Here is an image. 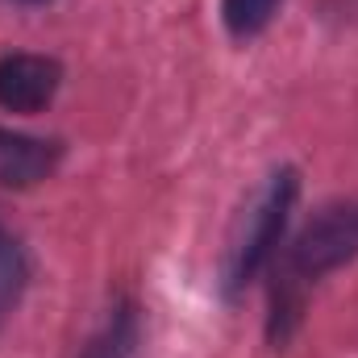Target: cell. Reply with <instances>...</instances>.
I'll use <instances>...</instances> for the list:
<instances>
[{
  "instance_id": "obj_1",
  "label": "cell",
  "mask_w": 358,
  "mask_h": 358,
  "mask_svg": "<svg viewBox=\"0 0 358 358\" xmlns=\"http://www.w3.org/2000/svg\"><path fill=\"white\" fill-rule=\"evenodd\" d=\"M358 259V200L342 204H325L321 213L308 217V225L296 234V242L287 246V255L275 267L271 283V321L267 338L275 346H283L304 313V296L317 279H325L329 271L346 267Z\"/></svg>"
},
{
  "instance_id": "obj_2",
  "label": "cell",
  "mask_w": 358,
  "mask_h": 358,
  "mask_svg": "<svg viewBox=\"0 0 358 358\" xmlns=\"http://www.w3.org/2000/svg\"><path fill=\"white\" fill-rule=\"evenodd\" d=\"M296 196H300L296 167H279L263 183V192L255 196V204L242 213V221L229 238V250H225V267H221V292L229 300H238L259 279V271L275 259V250L283 242V229L292 221Z\"/></svg>"
},
{
  "instance_id": "obj_3",
  "label": "cell",
  "mask_w": 358,
  "mask_h": 358,
  "mask_svg": "<svg viewBox=\"0 0 358 358\" xmlns=\"http://www.w3.org/2000/svg\"><path fill=\"white\" fill-rule=\"evenodd\" d=\"M63 88V63L50 55H29V50H8L0 55V108L34 117L42 113L55 92Z\"/></svg>"
},
{
  "instance_id": "obj_4",
  "label": "cell",
  "mask_w": 358,
  "mask_h": 358,
  "mask_svg": "<svg viewBox=\"0 0 358 358\" xmlns=\"http://www.w3.org/2000/svg\"><path fill=\"white\" fill-rule=\"evenodd\" d=\"M59 163H63L59 138H29L0 125V187H13V192L38 187L59 171Z\"/></svg>"
},
{
  "instance_id": "obj_5",
  "label": "cell",
  "mask_w": 358,
  "mask_h": 358,
  "mask_svg": "<svg viewBox=\"0 0 358 358\" xmlns=\"http://www.w3.org/2000/svg\"><path fill=\"white\" fill-rule=\"evenodd\" d=\"M142 350V304L134 296H117L92 338L76 350V358H138Z\"/></svg>"
},
{
  "instance_id": "obj_6",
  "label": "cell",
  "mask_w": 358,
  "mask_h": 358,
  "mask_svg": "<svg viewBox=\"0 0 358 358\" xmlns=\"http://www.w3.org/2000/svg\"><path fill=\"white\" fill-rule=\"evenodd\" d=\"M25 283H29V259H25V246L13 229L0 225V329L8 325V317L17 313L21 296H25Z\"/></svg>"
},
{
  "instance_id": "obj_7",
  "label": "cell",
  "mask_w": 358,
  "mask_h": 358,
  "mask_svg": "<svg viewBox=\"0 0 358 358\" xmlns=\"http://www.w3.org/2000/svg\"><path fill=\"white\" fill-rule=\"evenodd\" d=\"M279 4L283 0H221V21H225L229 38L250 42V38H259L271 21H275Z\"/></svg>"
},
{
  "instance_id": "obj_8",
  "label": "cell",
  "mask_w": 358,
  "mask_h": 358,
  "mask_svg": "<svg viewBox=\"0 0 358 358\" xmlns=\"http://www.w3.org/2000/svg\"><path fill=\"white\" fill-rule=\"evenodd\" d=\"M8 4H25V8H38V4H50V0H8Z\"/></svg>"
}]
</instances>
